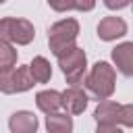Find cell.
Segmentation results:
<instances>
[{
    "mask_svg": "<svg viewBox=\"0 0 133 133\" xmlns=\"http://www.w3.org/2000/svg\"><path fill=\"white\" fill-rule=\"evenodd\" d=\"M75 35H77V21L66 19V21L56 23L50 29V37H48V42L52 46V52L58 56L64 50H69L71 48V42L75 39Z\"/></svg>",
    "mask_w": 133,
    "mask_h": 133,
    "instance_id": "obj_1",
    "label": "cell"
},
{
    "mask_svg": "<svg viewBox=\"0 0 133 133\" xmlns=\"http://www.w3.org/2000/svg\"><path fill=\"white\" fill-rule=\"evenodd\" d=\"M33 37V27L25 19H4L0 21V39L27 44Z\"/></svg>",
    "mask_w": 133,
    "mask_h": 133,
    "instance_id": "obj_2",
    "label": "cell"
},
{
    "mask_svg": "<svg viewBox=\"0 0 133 133\" xmlns=\"http://www.w3.org/2000/svg\"><path fill=\"white\" fill-rule=\"evenodd\" d=\"M58 60H60L62 71H64V75L69 77L71 83H75V81L83 75V69H85V54H83L79 48H69V50H64L62 54H58Z\"/></svg>",
    "mask_w": 133,
    "mask_h": 133,
    "instance_id": "obj_3",
    "label": "cell"
},
{
    "mask_svg": "<svg viewBox=\"0 0 133 133\" xmlns=\"http://www.w3.org/2000/svg\"><path fill=\"white\" fill-rule=\"evenodd\" d=\"M110 81H112L110 66L106 62H98L96 69H94V73H91V77H89V89L94 94H98V96H106L112 89V83Z\"/></svg>",
    "mask_w": 133,
    "mask_h": 133,
    "instance_id": "obj_4",
    "label": "cell"
},
{
    "mask_svg": "<svg viewBox=\"0 0 133 133\" xmlns=\"http://www.w3.org/2000/svg\"><path fill=\"white\" fill-rule=\"evenodd\" d=\"M125 31H127L125 21H121V19H116V17H108V19H104V21L98 25V35H100L102 39L118 37V35H123Z\"/></svg>",
    "mask_w": 133,
    "mask_h": 133,
    "instance_id": "obj_5",
    "label": "cell"
},
{
    "mask_svg": "<svg viewBox=\"0 0 133 133\" xmlns=\"http://www.w3.org/2000/svg\"><path fill=\"white\" fill-rule=\"evenodd\" d=\"M10 129L12 133H35L37 121L31 112H17L10 118Z\"/></svg>",
    "mask_w": 133,
    "mask_h": 133,
    "instance_id": "obj_6",
    "label": "cell"
},
{
    "mask_svg": "<svg viewBox=\"0 0 133 133\" xmlns=\"http://www.w3.org/2000/svg\"><path fill=\"white\" fill-rule=\"evenodd\" d=\"M46 127L50 133H71L73 129V121L66 114H50L46 121Z\"/></svg>",
    "mask_w": 133,
    "mask_h": 133,
    "instance_id": "obj_7",
    "label": "cell"
},
{
    "mask_svg": "<svg viewBox=\"0 0 133 133\" xmlns=\"http://www.w3.org/2000/svg\"><path fill=\"white\" fill-rule=\"evenodd\" d=\"M64 100H62V104H64V108L66 110H71V112H81L83 108H85V94L83 91H79V89H69L64 96H62Z\"/></svg>",
    "mask_w": 133,
    "mask_h": 133,
    "instance_id": "obj_8",
    "label": "cell"
},
{
    "mask_svg": "<svg viewBox=\"0 0 133 133\" xmlns=\"http://www.w3.org/2000/svg\"><path fill=\"white\" fill-rule=\"evenodd\" d=\"M62 104V100H60V94L58 91H39L37 94V106L44 110V112H54L58 106Z\"/></svg>",
    "mask_w": 133,
    "mask_h": 133,
    "instance_id": "obj_9",
    "label": "cell"
},
{
    "mask_svg": "<svg viewBox=\"0 0 133 133\" xmlns=\"http://www.w3.org/2000/svg\"><path fill=\"white\" fill-rule=\"evenodd\" d=\"M31 79L39 81V83L50 79V64H48L46 58H42V56L33 58V62H31Z\"/></svg>",
    "mask_w": 133,
    "mask_h": 133,
    "instance_id": "obj_10",
    "label": "cell"
},
{
    "mask_svg": "<svg viewBox=\"0 0 133 133\" xmlns=\"http://www.w3.org/2000/svg\"><path fill=\"white\" fill-rule=\"evenodd\" d=\"M112 56H114V60H118V66L123 69V73L129 75L131 73V69H129V64H131V44H123L121 48H114Z\"/></svg>",
    "mask_w": 133,
    "mask_h": 133,
    "instance_id": "obj_11",
    "label": "cell"
},
{
    "mask_svg": "<svg viewBox=\"0 0 133 133\" xmlns=\"http://www.w3.org/2000/svg\"><path fill=\"white\" fill-rule=\"evenodd\" d=\"M15 62V50L10 46H0V71H8Z\"/></svg>",
    "mask_w": 133,
    "mask_h": 133,
    "instance_id": "obj_12",
    "label": "cell"
},
{
    "mask_svg": "<svg viewBox=\"0 0 133 133\" xmlns=\"http://www.w3.org/2000/svg\"><path fill=\"white\" fill-rule=\"evenodd\" d=\"M98 133H121V131H118V129H116V131H114V129H110V131H106V129H102V131H98Z\"/></svg>",
    "mask_w": 133,
    "mask_h": 133,
    "instance_id": "obj_13",
    "label": "cell"
}]
</instances>
